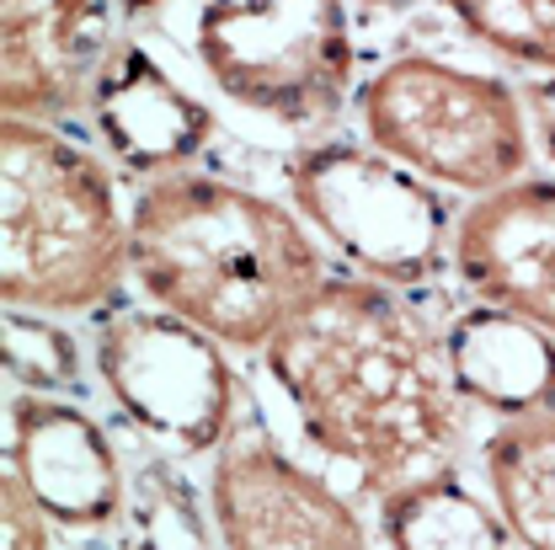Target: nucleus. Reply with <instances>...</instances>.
<instances>
[{
    "label": "nucleus",
    "instance_id": "f257e3e1",
    "mask_svg": "<svg viewBox=\"0 0 555 550\" xmlns=\"http://www.w3.org/2000/svg\"><path fill=\"white\" fill-rule=\"evenodd\" d=\"M268 380L305 438L369 491L449 471L460 449V391L443 343L374 278H326L262 347Z\"/></svg>",
    "mask_w": 555,
    "mask_h": 550
},
{
    "label": "nucleus",
    "instance_id": "f03ea898",
    "mask_svg": "<svg viewBox=\"0 0 555 550\" xmlns=\"http://www.w3.org/2000/svg\"><path fill=\"white\" fill-rule=\"evenodd\" d=\"M129 252L155 310L241 353H262L332 278L299 208L204 171L144 182L129 208Z\"/></svg>",
    "mask_w": 555,
    "mask_h": 550
},
{
    "label": "nucleus",
    "instance_id": "7ed1b4c3",
    "mask_svg": "<svg viewBox=\"0 0 555 550\" xmlns=\"http://www.w3.org/2000/svg\"><path fill=\"white\" fill-rule=\"evenodd\" d=\"M134 273L113 171L38 118L0 124V299L91 316Z\"/></svg>",
    "mask_w": 555,
    "mask_h": 550
},
{
    "label": "nucleus",
    "instance_id": "20e7f679",
    "mask_svg": "<svg viewBox=\"0 0 555 550\" xmlns=\"http://www.w3.org/2000/svg\"><path fill=\"white\" fill-rule=\"evenodd\" d=\"M358 118L374 150L412 166L433 188L476 199L529 177L534 161L518 91L438 54H401L379 65L358 91Z\"/></svg>",
    "mask_w": 555,
    "mask_h": 550
},
{
    "label": "nucleus",
    "instance_id": "39448f33",
    "mask_svg": "<svg viewBox=\"0 0 555 550\" xmlns=\"http://www.w3.org/2000/svg\"><path fill=\"white\" fill-rule=\"evenodd\" d=\"M193 49L235 107L283 129L332 124L358 69L347 0H198Z\"/></svg>",
    "mask_w": 555,
    "mask_h": 550
},
{
    "label": "nucleus",
    "instance_id": "423d86ee",
    "mask_svg": "<svg viewBox=\"0 0 555 550\" xmlns=\"http://www.w3.org/2000/svg\"><path fill=\"white\" fill-rule=\"evenodd\" d=\"M294 208L358 278L406 289L433 278L454 252L449 208L427 177L374 144L326 139L288 161Z\"/></svg>",
    "mask_w": 555,
    "mask_h": 550
},
{
    "label": "nucleus",
    "instance_id": "0eeeda50",
    "mask_svg": "<svg viewBox=\"0 0 555 550\" xmlns=\"http://www.w3.org/2000/svg\"><path fill=\"white\" fill-rule=\"evenodd\" d=\"M96 374L118 412L166 455H208L235 433L241 385L214 343L171 310H118L96 332Z\"/></svg>",
    "mask_w": 555,
    "mask_h": 550
},
{
    "label": "nucleus",
    "instance_id": "6e6552de",
    "mask_svg": "<svg viewBox=\"0 0 555 550\" xmlns=\"http://www.w3.org/2000/svg\"><path fill=\"white\" fill-rule=\"evenodd\" d=\"M208 508L219 550H369L358 508L257 422L214 449Z\"/></svg>",
    "mask_w": 555,
    "mask_h": 550
},
{
    "label": "nucleus",
    "instance_id": "1a4fd4ad",
    "mask_svg": "<svg viewBox=\"0 0 555 550\" xmlns=\"http://www.w3.org/2000/svg\"><path fill=\"white\" fill-rule=\"evenodd\" d=\"M5 471L38 497V508L75 535H96L124 519L129 482L107 427L75 396L16 391L5 412Z\"/></svg>",
    "mask_w": 555,
    "mask_h": 550
},
{
    "label": "nucleus",
    "instance_id": "9d476101",
    "mask_svg": "<svg viewBox=\"0 0 555 550\" xmlns=\"http://www.w3.org/2000/svg\"><path fill=\"white\" fill-rule=\"evenodd\" d=\"M460 283L518 321L555 337V177H518L454 219Z\"/></svg>",
    "mask_w": 555,
    "mask_h": 550
},
{
    "label": "nucleus",
    "instance_id": "9b49d317",
    "mask_svg": "<svg viewBox=\"0 0 555 550\" xmlns=\"http://www.w3.org/2000/svg\"><path fill=\"white\" fill-rule=\"evenodd\" d=\"M107 0H0V107L5 118H65L91 102L113 54Z\"/></svg>",
    "mask_w": 555,
    "mask_h": 550
},
{
    "label": "nucleus",
    "instance_id": "f8f14e48",
    "mask_svg": "<svg viewBox=\"0 0 555 550\" xmlns=\"http://www.w3.org/2000/svg\"><path fill=\"white\" fill-rule=\"evenodd\" d=\"M86 107L102 144L150 182L188 171L214 139V113L139 43H113Z\"/></svg>",
    "mask_w": 555,
    "mask_h": 550
},
{
    "label": "nucleus",
    "instance_id": "ddd939ff",
    "mask_svg": "<svg viewBox=\"0 0 555 550\" xmlns=\"http://www.w3.org/2000/svg\"><path fill=\"white\" fill-rule=\"evenodd\" d=\"M449 380L460 401L481 407L491 417H529L555 412V337L534 321H518L507 310H465L454 316L449 337Z\"/></svg>",
    "mask_w": 555,
    "mask_h": 550
},
{
    "label": "nucleus",
    "instance_id": "4468645a",
    "mask_svg": "<svg viewBox=\"0 0 555 550\" xmlns=\"http://www.w3.org/2000/svg\"><path fill=\"white\" fill-rule=\"evenodd\" d=\"M385 550H524L496 502H481L454 471H433L379 497Z\"/></svg>",
    "mask_w": 555,
    "mask_h": 550
},
{
    "label": "nucleus",
    "instance_id": "2eb2a0df",
    "mask_svg": "<svg viewBox=\"0 0 555 550\" xmlns=\"http://www.w3.org/2000/svg\"><path fill=\"white\" fill-rule=\"evenodd\" d=\"M491 502L524 550H555V412L507 417L486 438Z\"/></svg>",
    "mask_w": 555,
    "mask_h": 550
},
{
    "label": "nucleus",
    "instance_id": "dca6fc26",
    "mask_svg": "<svg viewBox=\"0 0 555 550\" xmlns=\"http://www.w3.org/2000/svg\"><path fill=\"white\" fill-rule=\"evenodd\" d=\"M129 535L139 550H214L219 529H208L214 508L208 491L198 497L182 471H171L166 460L144 465L129 486Z\"/></svg>",
    "mask_w": 555,
    "mask_h": 550
},
{
    "label": "nucleus",
    "instance_id": "f3484780",
    "mask_svg": "<svg viewBox=\"0 0 555 550\" xmlns=\"http://www.w3.org/2000/svg\"><path fill=\"white\" fill-rule=\"evenodd\" d=\"M0 353H5V374H11L16 391H33V396H80L86 391L80 343L60 327V316L5 305Z\"/></svg>",
    "mask_w": 555,
    "mask_h": 550
},
{
    "label": "nucleus",
    "instance_id": "a211bd4d",
    "mask_svg": "<svg viewBox=\"0 0 555 550\" xmlns=\"http://www.w3.org/2000/svg\"><path fill=\"white\" fill-rule=\"evenodd\" d=\"M454 22L502 60L555 75V0H443Z\"/></svg>",
    "mask_w": 555,
    "mask_h": 550
},
{
    "label": "nucleus",
    "instance_id": "6ab92c4d",
    "mask_svg": "<svg viewBox=\"0 0 555 550\" xmlns=\"http://www.w3.org/2000/svg\"><path fill=\"white\" fill-rule=\"evenodd\" d=\"M0 550H54V519L11 471L0 476Z\"/></svg>",
    "mask_w": 555,
    "mask_h": 550
},
{
    "label": "nucleus",
    "instance_id": "aec40b11",
    "mask_svg": "<svg viewBox=\"0 0 555 550\" xmlns=\"http://www.w3.org/2000/svg\"><path fill=\"white\" fill-rule=\"evenodd\" d=\"M534 118H540V135H545V144H551V155H555V86H540L534 97Z\"/></svg>",
    "mask_w": 555,
    "mask_h": 550
},
{
    "label": "nucleus",
    "instance_id": "412c9836",
    "mask_svg": "<svg viewBox=\"0 0 555 550\" xmlns=\"http://www.w3.org/2000/svg\"><path fill=\"white\" fill-rule=\"evenodd\" d=\"M118 5H124L129 16H155V11H166L171 0H118Z\"/></svg>",
    "mask_w": 555,
    "mask_h": 550
},
{
    "label": "nucleus",
    "instance_id": "4be33fe9",
    "mask_svg": "<svg viewBox=\"0 0 555 550\" xmlns=\"http://www.w3.org/2000/svg\"><path fill=\"white\" fill-rule=\"evenodd\" d=\"M363 5H374V11H406L412 0H363Z\"/></svg>",
    "mask_w": 555,
    "mask_h": 550
}]
</instances>
